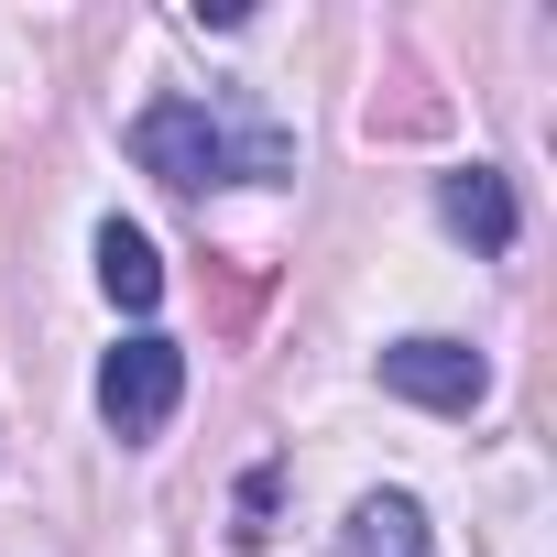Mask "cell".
Masks as SVG:
<instances>
[{
	"label": "cell",
	"mask_w": 557,
	"mask_h": 557,
	"mask_svg": "<svg viewBox=\"0 0 557 557\" xmlns=\"http://www.w3.org/2000/svg\"><path fill=\"white\" fill-rule=\"evenodd\" d=\"M383 394H405V405H426V416H470V405L492 394V361H481L470 339H394V350H383Z\"/></svg>",
	"instance_id": "cell-3"
},
{
	"label": "cell",
	"mask_w": 557,
	"mask_h": 557,
	"mask_svg": "<svg viewBox=\"0 0 557 557\" xmlns=\"http://www.w3.org/2000/svg\"><path fill=\"white\" fill-rule=\"evenodd\" d=\"M132 164L143 175H164V186H186V197H208V186H230V175H285L296 153H285V132H262V121H219L208 99H153L143 121H132Z\"/></svg>",
	"instance_id": "cell-1"
},
{
	"label": "cell",
	"mask_w": 557,
	"mask_h": 557,
	"mask_svg": "<svg viewBox=\"0 0 557 557\" xmlns=\"http://www.w3.org/2000/svg\"><path fill=\"white\" fill-rule=\"evenodd\" d=\"M339 557H426V503L416 492H361L339 524Z\"/></svg>",
	"instance_id": "cell-5"
},
{
	"label": "cell",
	"mask_w": 557,
	"mask_h": 557,
	"mask_svg": "<svg viewBox=\"0 0 557 557\" xmlns=\"http://www.w3.org/2000/svg\"><path fill=\"white\" fill-rule=\"evenodd\" d=\"M437 208H448V230L481 240V251H513V230H524V208H513V186H503L492 164H459V175L437 186Z\"/></svg>",
	"instance_id": "cell-4"
},
{
	"label": "cell",
	"mask_w": 557,
	"mask_h": 557,
	"mask_svg": "<svg viewBox=\"0 0 557 557\" xmlns=\"http://www.w3.org/2000/svg\"><path fill=\"white\" fill-rule=\"evenodd\" d=\"M262 513H273V470H251V481H240V546L262 535Z\"/></svg>",
	"instance_id": "cell-7"
},
{
	"label": "cell",
	"mask_w": 557,
	"mask_h": 557,
	"mask_svg": "<svg viewBox=\"0 0 557 557\" xmlns=\"http://www.w3.org/2000/svg\"><path fill=\"white\" fill-rule=\"evenodd\" d=\"M175 394H186V350L153 339V329L99 361V416H110V437H153V426L175 416Z\"/></svg>",
	"instance_id": "cell-2"
},
{
	"label": "cell",
	"mask_w": 557,
	"mask_h": 557,
	"mask_svg": "<svg viewBox=\"0 0 557 557\" xmlns=\"http://www.w3.org/2000/svg\"><path fill=\"white\" fill-rule=\"evenodd\" d=\"M99 285H110V307H153L164 296V262H153V240L132 230V219H99Z\"/></svg>",
	"instance_id": "cell-6"
}]
</instances>
